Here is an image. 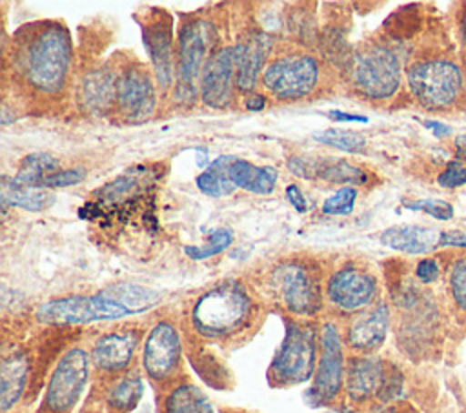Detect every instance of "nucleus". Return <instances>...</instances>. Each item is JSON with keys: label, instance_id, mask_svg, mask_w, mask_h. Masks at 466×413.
<instances>
[{"label": "nucleus", "instance_id": "obj_36", "mask_svg": "<svg viewBox=\"0 0 466 413\" xmlns=\"http://www.w3.org/2000/svg\"><path fill=\"white\" fill-rule=\"evenodd\" d=\"M86 171L82 167H67V169H58L44 178V187L53 189V187H67V186H76L84 180Z\"/></svg>", "mask_w": 466, "mask_h": 413}, {"label": "nucleus", "instance_id": "obj_20", "mask_svg": "<svg viewBox=\"0 0 466 413\" xmlns=\"http://www.w3.org/2000/svg\"><path fill=\"white\" fill-rule=\"evenodd\" d=\"M390 311L386 304H377L370 311L357 315L346 329V344L364 355L379 349L388 335Z\"/></svg>", "mask_w": 466, "mask_h": 413}, {"label": "nucleus", "instance_id": "obj_5", "mask_svg": "<svg viewBox=\"0 0 466 413\" xmlns=\"http://www.w3.org/2000/svg\"><path fill=\"white\" fill-rule=\"evenodd\" d=\"M277 302L293 317H313L322 307V287L317 273L302 260L279 262L268 277Z\"/></svg>", "mask_w": 466, "mask_h": 413}, {"label": "nucleus", "instance_id": "obj_28", "mask_svg": "<svg viewBox=\"0 0 466 413\" xmlns=\"http://www.w3.org/2000/svg\"><path fill=\"white\" fill-rule=\"evenodd\" d=\"M144 395V380L138 371H127L118 377L106 391V404L111 413H129Z\"/></svg>", "mask_w": 466, "mask_h": 413}, {"label": "nucleus", "instance_id": "obj_7", "mask_svg": "<svg viewBox=\"0 0 466 413\" xmlns=\"http://www.w3.org/2000/svg\"><path fill=\"white\" fill-rule=\"evenodd\" d=\"M400 62L386 45H368L357 51L350 64V80L366 98L384 100L400 86Z\"/></svg>", "mask_w": 466, "mask_h": 413}, {"label": "nucleus", "instance_id": "obj_16", "mask_svg": "<svg viewBox=\"0 0 466 413\" xmlns=\"http://www.w3.org/2000/svg\"><path fill=\"white\" fill-rule=\"evenodd\" d=\"M235 56L233 47L211 53L200 73V100L211 109H226L233 100Z\"/></svg>", "mask_w": 466, "mask_h": 413}, {"label": "nucleus", "instance_id": "obj_12", "mask_svg": "<svg viewBox=\"0 0 466 413\" xmlns=\"http://www.w3.org/2000/svg\"><path fill=\"white\" fill-rule=\"evenodd\" d=\"M182 340L177 326L169 320H158L147 331L142 344V369L155 384L171 380L180 369Z\"/></svg>", "mask_w": 466, "mask_h": 413}, {"label": "nucleus", "instance_id": "obj_4", "mask_svg": "<svg viewBox=\"0 0 466 413\" xmlns=\"http://www.w3.org/2000/svg\"><path fill=\"white\" fill-rule=\"evenodd\" d=\"M320 333L311 322L284 320V338L268 368V382L275 388L299 386L313 378L319 362Z\"/></svg>", "mask_w": 466, "mask_h": 413}, {"label": "nucleus", "instance_id": "obj_27", "mask_svg": "<svg viewBox=\"0 0 466 413\" xmlns=\"http://www.w3.org/2000/svg\"><path fill=\"white\" fill-rule=\"evenodd\" d=\"M160 413H215V409L200 388L180 382L164 395Z\"/></svg>", "mask_w": 466, "mask_h": 413}, {"label": "nucleus", "instance_id": "obj_29", "mask_svg": "<svg viewBox=\"0 0 466 413\" xmlns=\"http://www.w3.org/2000/svg\"><path fill=\"white\" fill-rule=\"evenodd\" d=\"M231 158H233L231 155H220L204 171L197 175L195 184L204 195L218 198V196H228L237 189L228 178V166Z\"/></svg>", "mask_w": 466, "mask_h": 413}, {"label": "nucleus", "instance_id": "obj_6", "mask_svg": "<svg viewBox=\"0 0 466 413\" xmlns=\"http://www.w3.org/2000/svg\"><path fill=\"white\" fill-rule=\"evenodd\" d=\"M91 373V355L84 348H69L55 364L38 413H71L80 400Z\"/></svg>", "mask_w": 466, "mask_h": 413}, {"label": "nucleus", "instance_id": "obj_22", "mask_svg": "<svg viewBox=\"0 0 466 413\" xmlns=\"http://www.w3.org/2000/svg\"><path fill=\"white\" fill-rule=\"evenodd\" d=\"M78 102L89 113L115 109V73L106 67L86 73L78 87Z\"/></svg>", "mask_w": 466, "mask_h": 413}, {"label": "nucleus", "instance_id": "obj_45", "mask_svg": "<svg viewBox=\"0 0 466 413\" xmlns=\"http://www.w3.org/2000/svg\"><path fill=\"white\" fill-rule=\"evenodd\" d=\"M455 144H457V147H459V151H464V149H466V136H459V138H457V142H455Z\"/></svg>", "mask_w": 466, "mask_h": 413}, {"label": "nucleus", "instance_id": "obj_8", "mask_svg": "<svg viewBox=\"0 0 466 413\" xmlns=\"http://www.w3.org/2000/svg\"><path fill=\"white\" fill-rule=\"evenodd\" d=\"M217 29L211 22L191 18L184 22L177 35V96L186 98L195 95L197 78L208 62L209 49L215 42Z\"/></svg>", "mask_w": 466, "mask_h": 413}, {"label": "nucleus", "instance_id": "obj_33", "mask_svg": "<svg viewBox=\"0 0 466 413\" xmlns=\"http://www.w3.org/2000/svg\"><path fill=\"white\" fill-rule=\"evenodd\" d=\"M355 202H357V189L353 186H344L322 202L320 211L324 215H342V217L351 215Z\"/></svg>", "mask_w": 466, "mask_h": 413}, {"label": "nucleus", "instance_id": "obj_41", "mask_svg": "<svg viewBox=\"0 0 466 413\" xmlns=\"http://www.w3.org/2000/svg\"><path fill=\"white\" fill-rule=\"evenodd\" d=\"M326 116L333 122H368L366 116H360V115H351V113H344L340 109H331V111H326Z\"/></svg>", "mask_w": 466, "mask_h": 413}, {"label": "nucleus", "instance_id": "obj_18", "mask_svg": "<svg viewBox=\"0 0 466 413\" xmlns=\"http://www.w3.org/2000/svg\"><path fill=\"white\" fill-rule=\"evenodd\" d=\"M388 369L379 357L357 355L346 362L344 389L350 400L366 402L379 397L386 382Z\"/></svg>", "mask_w": 466, "mask_h": 413}, {"label": "nucleus", "instance_id": "obj_31", "mask_svg": "<svg viewBox=\"0 0 466 413\" xmlns=\"http://www.w3.org/2000/svg\"><path fill=\"white\" fill-rule=\"evenodd\" d=\"M313 140H317L319 144L335 147L339 151H346V153H362L366 147V138L357 133V131H350V129H340V127H328L322 131L313 133Z\"/></svg>", "mask_w": 466, "mask_h": 413}, {"label": "nucleus", "instance_id": "obj_3", "mask_svg": "<svg viewBox=\"0 0 466 413\" xmlns=\"http://www.w3.org/2000/svg\"><path fill=\"white\" fill-rule=\"evenodd\" d=\"M255 313V300L237 280H222L206 289L191 306V329L202 338H228L242 331Z\"/></svg>", "mask_w": 466, "mask_h": 413}, {"label": "nucleus", "instance_id": "obj_46", "mask_svg": "<svg viewBox=\"0 0 466 413\" xmlns=\"http://www.w3.org/2000/svg\"><path fill=\"white\" fill-rule=\"evenodd\" d=\"M371 413H391V409H388V408H375Z\"/></svg>", "mask_w": 466, "mask_h": 413}, {"label": "nucleus", "instance_id": "obj_35", "mask_svg": "<svg viewBox=\"0 0 466 413\" xmlns=\"http://www.w3.org/2000/svg\"><path fill=\"white\" fill-rule=\"evenodd\" d=\"M450 289L453 300L466 309V257L453 262L450 269Z\"/></svg>", "mask_w": 466, "mask_h": 413}, {"label": "nucleus", "instance_id": "obj_32", "mask_svg": "<svg viewBox=\"0 0 466 413\" xmlns=\"http://www.w3.org/2000/svg\"><path fill=\"white\" fill-rule=\"evenodd\" d=\"M233 244V233L226 227L215 229L208 240L200 246H186L184 253L191 258V260H206L211 258L218 253H222L224 249H228Z\"/></svg>", "mask_w": 466, "mask_h": 413}, {"label": "nucleus", "instance_id": "obj_25", "mask_svg": "<svg viewBox=\"0 0 466 413\" xmlns=\"http://www.w3.org/2000/svg\"><path fill=\"white\" fill-rule=\"evenodd\" d=\"M228 178L238 189L257 195H268L275 189L279 171L271 166H257L244 158L233 156L228 166Z\"/></svg>", "mask_w": 466, "mask_h": 413}, {"label": "nucleus", "instance_id": "obj_13", "mask_svg": "<svg viewBox=\"0 0 466 413\" xmlns=\"http://www.w3.org/2000/svg\"><path fill=\"white\" fill-rule=\"evenodd\" d=\"M157 107L151 73L140 65H126L115 73V111L131 124L147 120Z\"/></svg>", "mask_w": 466, "mask_h": 413}, {"label": "nucleus", "instance_id": "obj_11", "mask_svg": "<svg viewBox=\"0 0 466 413\" xmlns=\"http://www.w3.org/2000/svg\"><path fill=\"white\" fill-rule=\"evenodd\" d=\"M344 351L342 335L335 322H324L320 327V355L311 386L306 391V400L313 408L331 404L344 388Z\"/></svg>", "mask_w": 466, "mask_h": 413}, {"label": "nucleus", "instance_id": "obj_43", "mask_svg": "<svg viewBox=\"0 0 466 413\" xmlns=\"http://www.w3.org/2000/svg\"><path fill=\"white\" fill-rule=\"evenodd\" d=\"M422 124H424V127L426 129H430L435 136H448L450 133H451V129H450V126H444V124H441V122H437V120H422Z\"/></svg>", "mask_w": 466, "mask_h": 413}, {"label": "nucleus", "instance_id": "obj_21", "mask_svg": "<svg viewBox=\"0 0 466 413\" xmlns=\"http://www.w3.org/2000/svg\"><path fill=\"white\" fill-rule=\"evenodd\" d=\"M231 47L235 56V86L237 89L248 93L258 80L264 60L271 47V40L264 33H251L249 38Z\"/></svg>", "mask_w": 466, "mask_h": 413}, {"label": "nucleus", "instance_id": "obj_24", "mask_svg": "<svg viewBox=\"0 0 466 413\" xmlns=\"http://www.w3.org/2000/svg\"><path fill=\"white\" fill-rule=\"evenodd\" d=\"M29 375V358L24 351H13L2 358L0 409L7 413L20 400Z\"/></svg>", "mask_w": 466, "mask_h": 413}, {"label": "nucleus", "instance_id": "obj_15", "mask_svg": "<svg viewBox=\"0 0 466 413\" xmlns=\"http://www.w3.org/2000/svg\"><path fill=\"white\" fill-rule=\"evenodd\" d=\"M375 295V277L355 266H344L337 269L326 282L328 302L342 313H355L368 307Z\"/></svg>", "mask_w": 466, "mask_h": 413}, {"label": "nucleus", "instance_id": "obj_37", "mask_svg": "<svg viewBox=\"0 0 466 413\" xmlns=\"http://www.w3.org/2000/svg\"><path fill=\"white\" fill-rule=\"evenodd\" d=\"M437 184L441 187H461L466 184V167L461 160H451L446 164V167L439 173Z\"/></svg>", "mask_w": 466, "mask_h": 413}, {"label": "nucleus", "instance_id": "obj_39", "mask_svg": "<svg viewBox=\"0 0 466 413\" xmlns=\"http://www.w3.org/2000/svg\"><path fill=\"white\" fill-rule=\"evenodd\" d=\"M286 198L288 202L293 206V209L297 213H306L308 211V202L304 193L300 191V187L297 184H288L286 186Z\"/></svg>", "mask_w": 466, "mask_h": 413}, {"label": "nucleus", "instance_id": "obj_1", "mask_svg": "<svg viewBox=\"0 0 466 413\" xmlns=\"http://www.w3.org/2000/svg\"><path fill=\"white\" fill-rule=\"evenodd\" d=\"M160 293L140 284H111L95 293L51 298L36 307V320L46 326H86L142 315L160 304Z\"/></svg>", "mask_w": 466, "mask_h": 413}, {"label": "nucleus", "instance_id": "obj_23", "mask_svg": "<svg viewBox=\"0 0 466 413\" xmlns=\"http://www.w3.org/2000/svg\"><path fill=\"white\" fill-rule=\"evenodd\" d=\"M441 233L422 226H393L379 235V240L395 251L408 255H420L439 246Z\"/></svg>", "mask_w": 466, "mask_h": 413}, {"label": "nucleus", "instance_id": "obj_47", "mask_svg": "<svg viewBox=\"0 0 466 413\" xmlns=\"http://www.w3.org/2000/svg\"><path fill=\"white\" fill-rule=\"evenodd\" d=\"M462 40H464V44H466V20H464V24H462Z\"/></svg>", "mask_w": 466, "mask_h": 413}, {"label": "nucleus", "instance_id": "obj_44", "mask_svg": "<svg viewBox=\"0 0 466 413\" xmlns=\"http://www.w3.org/2000/svg\"><path fill=\"white\" fill-rule=\"evenodd\" d=\"M320 413H355L351 408H344V406H340V408H329V409H324V411H320Z\"/></svg>", "mask_w": 466, "mask_h": 413}, {"label": "nucleus", "instance_id": "obj_2", "mask_svg": "<svg viewBox=\"0 0 466 413\" xmlns=\"http://www.w3.org/2000/svg\"><path fill=\"white\" fill-rule=\"evenodd\" d=\"M13 56L16 73L33 91L58 95L71 71V35L60 22H38L20 33Z\"/></svg>", "mask_w": 466, "mask_h": 413}, {"label": "nucleus", "instance_id": "obj_40", "mask_svg": "<svg viewBox=\"0 0 466 413\" xmlns=\"http://www.w3.org/2000/svg\"><path fill=\"white\" fill-rule=\"evenodd\" d=\"M439 246H453V247H466V235L459 229L444 231L439 237Z\"/></svg>", "mask_w": 466, "mask_h": 413}, {"label": "nucleus", "instance_id": "obj_34", "mask_svg": "<svg viewBox=\"0 0 466 413\" xmlns=\"http://www.w3.org/2000/svg\"><path fill=\"white\" fill-rule=\"evenodd\" d=\"M402 207L410 211L428 213L437 220H450L453 217V206L439 198H406L402 200Z\"/></svg>", "mask_w": 466, "mask_h": 413}, {"label": "nucleus", "instance_id": "obj_9", "mask_svg": "<svg viewBox=\"0 0 466 413\" xmlns=\"http://www.w3.org/2000/svg\"><path fill=\"white\" fill-rule=\"evenodd\" d=\"M408 86L420 106L444 109L461 95L462 73L450 60H422L408 69Z\"/></svg>", "mask_w": 466, "mask_h": 413}, {"label": "nucleus", "instance_id": "obj_38", "mask_svg": "<svg viewBox=\"0 0 466 413\" xmlns=\"http://www.w3.org/2000/svg\"><path fill=\"white\" fill-rule=\"evenodd\" d=\"M415 275H417V278H419L420 282H424V284L435 282V280L439 278V275H441V269H439L437 260H433V258H422V260H419V264H417V267H415Z\"/></svg>", "mask_w": 466, "mask_h": 413}, {"label": "nucleus", "instance_id": "obj_26", "mask_svg": "<svg viewBox=\"0 0 466 413\" xmlns=\"http://www.w3.org/2000/svg\"><path fill=\"white\" fill-rule=\"evenodd\" d=\"M2 202L4 206L20 207L25 211H44L55 202V193L46 187H31L4 176L2 180Z\"/></svg>", "mask_w": 466, "mask_h": 413}, {"label": "nucleus", "instance_id": "obj_42", "mask_svg": "<svg viewBox=\"0 0 466 413\" xmlns=\"http://www.w3.org/2000/svg\"><path fill=\"white\" fill-rule=\"evenodd\" d=\"M244 107H246L248 111H253V113L262 111V109L266 107V96L260 95V93L246 95V98H244Z\"/></svg>", "mask_w": 466, "mask_h": 413}, {"label": "nucleus", "instance_id": "obj_19", "mask_svg": "<svg viewBox=\"0 0 466 413\" xmlns=\"http://www.w3.org/2000/svg\"><path fill=\"white\" fill-rule=\"evenodd\" d=\"M288 169L299 178L315 180L320 178L329 184H364L366 173L342 160V158H317V156H291Z\"/></svg>", "mask_w": 466, "mask_h": 413}, {"label": "nucleus", "instance_id": "obj_30", "mask_svg": "<svg viewBox=\"0 0 466 413\" xmlns=\"http://www.w3.org/2000/svg\"><path fill=\"white\" fill-rule=\"evenodd\" d=\"M58 169H60V162L53 155L31 153L22 158L13 180L31 187H44V178Z\"/></svg>", "mask_w": 466, "mask_h": 413}, {"label": "nucleus", "instance_id": "obj_17", "mask_svg": "<svg viewBox=\"0 0 466 413\" xmlns=\"http://www.w3.org/2000/svg\"><path fill=\"white\" fill-rule=\"evenodd\" d=\"M140 333L137 329H116L100 335L91 346V364L104 373L124 371L138 348Z\"/></svg>", "mask_w": 466, "mask_h": 413}, {"label": "nucleus", "instance_id": "obj_10", "mask_svg": "<svg viewBox=\"0 0 466 413\" xmlns=\"http://www.w3.org/2000/svg\"><path fill=\"white\" fill-rule=\"evenodd\" d=\"M319 62L302 51L286 53L271 60L262 71V86L279 100L308 96L319 84Z\"/></svg>", "mask_w": 466, "mask_h": 413}, {"label": "nucleus", "instance_id": "obj_14", "mask_svg": "<svg viewBox=\"0 0 466 413\" xmlns=\"http://www.w3.org/2000/svg\"><path fill=\"white\" fill-rule=\"evenodd\" d=\"M142 25L144 47L153 64L155 78L160 89L171 87L175 80L177 51L173 47V24L171 16L162 9H153L146 15Z\"/></svg>", "mask_w": 466, "mask_h": 413}]
</instances>
